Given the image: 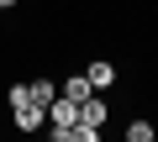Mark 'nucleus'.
<instances>
[{
  "label": "nucleus",
  "instance_id": "obj_6",
  "mask_svg": "<svg viewBox=\"0 0 158 142\" xmlns=\"http://www.w3.org/2000/svg\"><path fill=\"white\" fill-rule=\"evenodd\" d=\"M90 84H95V90H111V84H116V68H111L106 58H100V63H90Z\"/></svg>",
  "mask_w": 158,
  "mask_h": 142
},
{
  "label": "nucleus",
  "instance_id": "obj_1",
  "mask_svg": "<svg viewBox=\"0 0 158 142\" xmlns=\"http://www.w3.org/2000/svg\"><path fill=\"white\" fill-rule=\"evenodd\" d=\"M74 121H79V100L58 95V100L48 105V126H74Z\"/></svg>",
  "mask_w": 158,
  "mask_h": 142
},
{
  "label": "nucleus",
  "instance_id": "obj_4",
  "mask_svg": "<svg viewBox=\"0 0 158 142\" xmlns=\"http://www.w3.org/2000/svg\"><path fill=\"white\" fill-rule=\"evenodd\" d=\"M58 95H69V100H90V95H95V84H90V74H74V79H63V84H58Z\"/></svg>",
  "mask_w": 158,
  "mask_h": 142
},
{
  "label": "nucleus",
  "instance_id": "obj_9",
  "mask_svg": "<svg viewBox=\"0 0 158 142\" xmlns=\"http://www.w3.org/2000/svg\"><path fill=\"white\" fill-rule=\"evenodd\" d=\"M11 6H16V0H0V11H11Z\"/></svg>",
  "mask_w": 158,
  "mask_h": 142
},
{
  "label": "nucleus",
  "instance_id": "obj_3",
  "mask_svg": "<svg viewBox=\"0 0 158 142\" xmlns=\"http://www.w3.org/2000/svg\"><path fill=\"white\" fill-rule=\"evenodd\" d=\"M11 111H16V126L21 132H42L48 126V111L42 105H11Z\"/></svg>",
  "mask_w": 158,
  "mask_h": 142
},
{
  "label": "nucleus",
  "instance_id": "obj_2",
  "mask_svg": "<svg viewBox=\"0 0 158 142\" xmlns=\"http://www.w3.org/2000/svg\"><path fill=\"white\" fill-rule=\"evenodd\" d=\"M106 116H111V111H106V100H100V90H95L90 100H79V121H85V126H106Z\"/></svg>",
  "mask_w": 158,
  "mask_h": 142
},
{
  "label": "nucleus",
  "instance_id": "obj_7",
  "mask_svg": "<svg viewBox=\"0 0 158 142\" xmlns=\"http://www.w3.org/2000/svg\"><path fill=\"white\" fill-rule=\"evenodd\" d=\"M153 137H158L153 121H132V126H127V142H153Z\"/></svg>",
  "mask_w": 158,
  "mask_h": 142
},
{
  "label": "nucleus",
  "instance_id": "obj_8",
  "mask_svg": "<svg viewBox=\"0 0 158 142\" xmlns=\"http://www.w3.org/2000/svg\"><path fill=\"white\" fill-rule=\"evenodd\" d=\"M11 105H32V84H11Z\"/></svg>",
  "mask_w": 158,
  "mask_h": 142
},
{
  "label": "nucleus",
  "instance_id": "obj_5",
  "mask_svg": "<svg viewBox=\"0 0 158 142\" xmlns=\"http://www.w3.org/2000/svg\"><path fill=\"white\" fill-rule=\"evenodd\" d=\"M53 100H58V84H53V79H32V105H42V111H48Z\"/></svg>",
  "mask_w": 158,
  "mask_h": 142
}]
</instances>
